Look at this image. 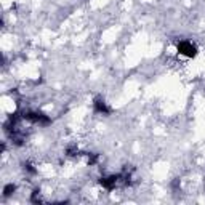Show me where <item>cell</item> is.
<instances>
[{
	"label": "cell",
	"mask_w": 205,
	"mask_h": 205,
	"mask_svg": "<svg viewBox=\"0 0 205 205\" xmlns=\"http://www.w3.org/2000/svg\"><path fill=\"white\" fill-rule=\"evenodd\" d=\"M180 50H181V53H184V55H188V56H194L196 55V48L191 45V44H188V42H183V44H180Z\"/></svg>",
	"instance_id": "6da1fadb"
}]
</instances>
